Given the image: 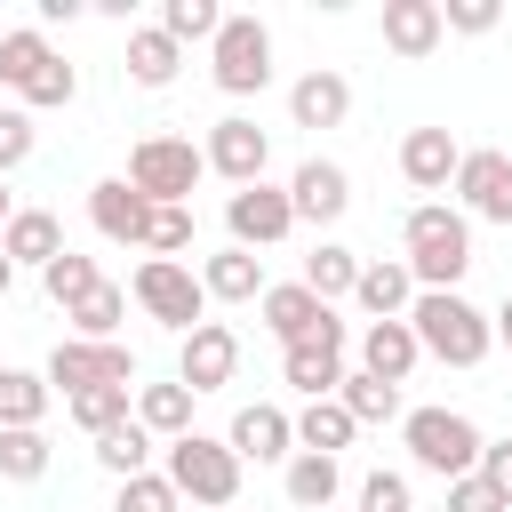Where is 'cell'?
Segmentation results:
<instances>
[{
    "mask_svg": "<svg viewBox=\"0 0 512 512\" xmlns=\"http://www.w3.org/2000/svg\"><path fill=\"white\" fill-rule=\"evenodd\" d=\"M408 328H416V344H424L432 360H448V368H480V360H488V344H496V320H488V312H472L456 288H416Z\"/></svg>",
    "mask_w": 512,
    "mask_h": 512,
    "instance_id": "6da1fadb",
    "label": "cell"
},
{
    "mask_svg": "<svg viewBox=\"0 0 512 512\" xmlns=\"http://www.w3.org/2000/svg\"><path fill=\"white\" fill-rule=\"evenodd\" d=\"M400 240H408V272H416V288H456L464 264H472V224H464L456 208H440V200L408 208Z\"/></svg>",
    "mask_w": 512,
    "mask_h": 512,
    "instance_id": "7a4b0ae2",
    "label": "cell"
},
{
    "mask_svg": "<svg viewBox=\"0 0 512 512\" xmlns=\"http://www.w3.org/2000/svg\"><path fill=\"white\" fill-rule=\"evenodd\" d=\"M208 176V152L192 144V136H144L136 152H128V184L152 200V208H184V192Z\"/></svg>",
    "mask_w": 512,
    "mask_h": 512,
    "instance_id": "3957f363",
    "label": "cell"
},
{
    "mask_svg": "<svg viewBox=\"0 0 512 512\" xmlns=\"http://www.w3.org/2000/svg\"><path fill=\"white\" fill-rule=\"evenodd\" d=\"M408 456L424 464V472H440V480H464V472H480V432H472V416H456V408H408Z\"/></svg>",
    "mask_w": 512,
    "mask_h": 512,
    "instance_id": "277c9868",
    "label": "cell"
},
{
    "mask_svg": "<svg viewBox=\"0 0 512 512\" xmlns=\"http://www.w3.org/2000/svg\"><path fill=\"white\" fill-rule=\"evenodd\" d=\"M168 480H176V496H192V504L224 512V504L240 496V456H232V440L184 432V440H168Z\"/></svg>",
    "mask_w": 512,
    "mask_h": 512,
    "instance_id": "5b68a950",
    "label": "cell"
},
{
    "mask_svg": "<svg viewBox=\"0 0 512 512\" xmlns=\"http://www.w3.org/2000/svg\"><path fill=\"white\" fill-rule=\"evenodd\" d=\"M136 304H144L160 328L192 336V328H200V312H208V288H200V272H192V264L144 256V264H136Z\"/></svg>",
    "mask_w": 512,
    "mask_h": 512,
    "instance_id": "8992f818",
    "label": "cell"
},
{
    "mask_svg": "<svg viewBox=\"0 0 512 512\" xmlns=\"http://www.w3.org/2000/svg\"><path fill=\"white\" fill-rule=\"evenodd\" d=\"M208 48H216L208 72H216L224 96H256V88L272 80V32H264L256 16H224V32H216Z\"/></svg>",
    "mask_w": 512,
    "mask_h": 512,
    "instance_id": "52a82bcc",
    "label": "cell"
},
{
    "mask_svg": "<svg viewBox=\"0 0 512 512\" xmlns=\"http://www.w3.org/2000/svg\"><path fill=\"white\" fill-rule=\"evenodd\" d=\"M48 384H64V400L104 392V384H136V352H128V344H88V336H72V344L48 352Z\"/></svg>",
    "mask_w": 512,
    "mask_h": 512,
    "instance_id": "ba28073f",
    "label": "cell"
},
{
    "mask_svg": "<svg viewBox=\"0 0 512 512\" xmlns=\"http://www.w3.org/2000/svg\"><path fill=\"white\" fill-rule=\"evenodd\" d=\"M224 224H232V248H272V240H288L296 232V200L288 192H272V184H248V192H232L224 200Z\"/></svg>",
    "mask_w": 512,
    "mask_h": 512,
    "instance_id": "9c48e42d",
    "label": "cell"
},
{
    "mask_svg": "<svg viewBox=\"0 0 512 512\" xmlns=\"http://www.w3.org/2000/svg\"><path fill=\"white\" fill-rule=\"evenodd\" d=\"M232 368H240V336H232L224 320H200V328L184 336V352H176V384H184L192 400H200V392H224Z\"/></svg>",
    "mask_w": 512,
    "mask_h": 512,
    "instance_id": "30bf717a",
    "label": "cell"
},
{
    "mask_svg": "<svg viewBox=\"0 0 512 512\" xmlns=\"http://www.w3.org/2000/svg\"><path fill=\"white\" fill-rule=\"evenodd\" d=\"M280 376H288L304 400H336V384H344V320H328L320 336L288 344V352H280Z\"/></svg>",
    "mask_w": 512,
    "mask_h": 512,
    "instance_id": "8fae6325",
    "label": "cell"
},
{
    "mask_svg": "<svg viewBox=\"0 0 512 512\" xmlns=\"http://www.w3.org/2000/svg\"><path fill=\"white\" fill-rule=\"evenodd\" d=\"M200 152H208V168H216L224 184H240V192H248V184H264V160H272L264 128H256V120H240V112H232V120H216Z\"/></svg>",
    "mask_w": 512,
    "mask_h": 512,
    "instance_id": "7c38bea8",
    "label": "cell"
},
{
    "mask_svg": "<svg viewBox=\"0 0 512 512\" xmlns=\"http://www.w3.org/2000/svg\"><path fill=\"white\" fill-rule=\"evenodd\" d=\"M456 192H464V208H472V216L512 224V152H464Z\"/></svg>",
    "mask_w": 512,
    "mask_h": 512,
    "instance_id": "4fadbf2b",
    "label": "cell"
},
{
    "mask_svg": "<svg viewBox=\"0 0 512 512\" xmlns=\"http://www.w3.org/2000/svg\"><path fill=\"white\" fill-rule=\"evenodd\" d=\"M88 216H96V232L104 240H120V248H144V224H152V200L128 184V176H104L96 192H88Z\"/></svg>",
    "mask_w": 512,
    "mask_h": 512,
    "instance_id": "5bb4252c",
    "label": "cell"
},
{
    "mask_svg": "<svg viewBox=\"0 0 512 512\" xmlns=\"http://www.w3.org/2000/svg\"><path fill=\"white\" fill-rule=\"evenodd\" d=\"M456 168H464V152H456V136H448V128H408V136H400V176H408L416 192L456 184Z\"/></svg>",
    "mask_w": 512,
    "mask_h": 512,
    "instance_id": "9a60e30c",
    "label": "cell"
},
{
    "mask_svg": "<svg viewBox=\"0 0 512 512\" xmlns=\"http://www.w3.org/2000/svg\"><path fill=\"white\" fill-rule=\"evenodd\" d=\"M288 200H296V224H336V216L352 208V184H344L336 160H304V168L288 176Z\"/></svg>",
    "mask_w": 512,
    "mask_h": 512,
    "instance_id": "2e32d148",
    "label": "cell"
},
{
    "mask_svg": "<svg viewBox=\"0 0 512 512\" xmlns=\"http://www.w3.org/2000/svg\"><path fill=\"white\" fill-rule=\"evenodd\" d=\"M232 456H256V464H280L288 448H296V416L288 408H272V400H256V408H240L232 416Z\"/></svg>",
    "mask_w": 512,
    "mask_h": 512,
    "instance_id": "e0dca14e",
    "label": "cell"
},
{
    "mask_svg": "<svg viewBox=\"0 0 512 512\" xmlns=\"http://www.w3.org/2000/svg\"><path fill=\"white\" fill-rule=\"evenodd\" d=\"M440 32H448V16H440V0H384V48L392 56H432L440 48Z\"/></svg>",
    "mask_w": 512,
    "mask_h": 512,
    "instance_id": "ac0fdd59",
    "label": "cell"
},
{
    "mask_svg": "<svg viewBox=\"0 0 512 512\" xmlns=\"http://www.w3.org/2000/svg\"><path fill=\"white\" fill-rule=\"evenodd\" d=\"M328 320H336V312H328V304H320L304 280H288V288H264V328L280 336V352H288V344H304V336H320Z\"/></svg>",
    "mask_w": 512,
    "mask_h": 512,
    "instance_id": "d6986e66",
    "label": "cell"
},
{
    "mask_svg": "<svg viewBox=\"0 0 512 512\" xmlns=\"http://www.w3.org/2000/svg\"><path fill=\"white\" fill-rule=\"evenodd\" d=\"M416 360H424V344H416V328H408V320H368V336H360V368H368V376L400 384Z\"/></svg>",
    "mask_w": 512,
    "mask_h": 512,
    "instance_id": "ffe728a7",
    "label": "cell"
},
{
    "mask_svg": "<svg viewBox=\"0 0 512 512\" xmlns=\"http://www.w3.org/2000/svg\"><path fill=\"white\" fill-rule=\"evenodd\" d=\"M344 112H352L344 72H304V80L288 88V120H296V128H336Z\"/></svg>",
    "mask_w": 512,
    "mask_h": 512,
    "instance_id": "44dd1931",
    "label": "cell"
},
{
    "mask_svg": "<svg viewBox=\"0 0 512 512\" xmlns=\"http://www.w3.org/2000/svg\"><path fill=\"white\" fill-rule=\"evenodd\" d=\"M0 256H8V264H40V272H48V264L64 256V224H56L48 208H16V224L0 232Z\"/></svg>",
    "mask_w": 512,
    "mask_h": 512,
    "instance_id": "7402d4cb",
    "label": "cell"
},
{
    "mask_svg": "<svg viewBox=\"0 0 512 512\" xmlns=\"http://www.w3.org/2000/svg\"><path fill=\"white\" fill-rule=\"evenodd\" d=\"M200 288H208L216 304H264V264H256L248 248H224V256L200 264Z\"/></svg>",
    "mask_w": 512,
    "mask_h": 512,
    "instance_id": "603a6c76",
    "label": "cell"
},
{
    "mask_svg": "<svg viewBox=\"0 0 512 512\" xmlns=\"http://www.w3.org/2000/svg\"><path fill=\"white\" fill-rule=\"evenodd\" d=\"M352 296H360V312H376V320H408V304H416V272L392 264V256H384V264H360V288H352Z\"/></svg>",
    "mask_w": 512,
    "mask_h": 512,
    "instance_id": "cb8c5ba5",
    "label": "cell"
},
{
    "mask_svg": "<svg viewBox=\"0 0 512 512\" xmlns=\"http://www.w3.org/2000/svg\"><path fill=\"white\" fill-rule=\"evenodd\" d=\"M48 64H56V48H48V32H40V24H24V32H0V80H8L16 96H24V88L48 72Z\"/></svg>",
    "mask_w": 512,
    "mask_h": 512,
    "instance_id": "d4e9b609",
    "label": "cell"
},
{
    "mask_svg": "<svg viewBox=\"0 0 512 512\" xmlns=\"http://www.w3.org/2000/svg\"><path fill=\"white\" fill-rule=\"evenodd\" d=\"M176 56H184V48H176L160 24L128 32V80H136V88H168V80H176Z\"/></svg>",
    "mask_w": 512,
    "mask_h": 512,
    "instance_id": "484cf974",
    "label": "cell"
},
{
    "mask_svg": "<svg viewBox=\"0 0 512 512\" xmlns=\"http://www.w3.org/2000/svg\"><path fill=\"white\" fill-rule=\"evenodd\" d=\"M304 288H312L320 304L352 296V288H360V256H352V248H336V240H320V248L304 256Z\"/></svg>",
    "mask_w": 512,
    "mask_h": 512,
    "instance_id": "4316f807",
    "label": "cell"
},
{
    "mask_svg": "<svg viewBox=\"0 0 512 512\" xmlns=\"http://www.w3.org/2000/svg\"><path fill=\"white\" fill-rule=\"evenodd\" d=\"M136 424L160 432V440H184V432H192V392H184V384H144V392H136Z\"/></svg>",
    "mask_w": 512,
    "mask_h": 512,
    "instance_id": "83f0119b",
    "label": "cell"
},
{
    "mask_svg": "<svg viewBox=\"0 0 512 512\" xmlns=\"http://www.w3.org/2000/svg\"><path fill=\"white\" fill-rule=\"evenodd\" d=\"M352 432H360V424H352L344 400H304V416H296V448H312V456H336Z\"/></svg>",
    "mask_w": 512,
    "mask_h": 512,
    "instance_id": "f1b7e54d",
    "label": "cell"
},
{
    "mask_svg": "<svg viewBox=\"0 0 512 512\" xmlns=\"http://www.w3.org/2000/svg\"><path fill=\"white\" fill-rule=\"evenodd\" d=\"M48 416V384L24 368H0V432H40Z\"/></svg>",
    "mask_w": 512,
    "mask_h": 512,
    "instance_id": "f546056e",
    "label": "cell"
},
{
    "mask_svg": "<svg viewBox=\"0 0 512 512\" xmlns=\"http://www.w3.org/2000/svg\"><path fill=\"white\" fill-rule=\"evenodd\" d=\"M288 504L296 512H328L336 504V456H288Z\"/></svg>",
    "mask_w": 512,
    "mask_h": 512,
    "instance_id": "4dcf8cb0",
    "label": "cell"
},
{
    "mask_svg": "<svg viewBox=\"0 0 512 512\" xmlns=\"http://www.w3.org/2000/svg\"><path fill=\"white\" fill-rule=\"evenodd\" d=\"M120 312H128V288H112V280H96V288H88V296H80V304H72L64 320H72V328H80L88 344H112V328H120Z\"/></svg>",
    "mask_w": 512,
    "mask_h": 512,
    "instance_id": "1f68e13d",
    "label": "cell"
},
{
    "mask_svg": "<svg viewBox=\"0 0 512 512\" xmlns=\"http://www.w3.org/2000/svg\"><path fill=\"white\" fill-rule=\"evenodd\" d=\"M336 400L352 408V424H392V416H400V384H384V376H368V368H360V376H344V384H336Z\"/></svg>",
    "mask_w": 512,
    "mask_h": 512,
    "instance_id": "d6a6232c",
    "label": "cell"
},
{
    "mask_svg": "<svg viewBox=\"0 0 512 512\" xmlns=\"http://www.w3.org/2000/svg\"><path fill=\"white\" fill-rule=\"evenodd\" d=\"M144 456H152V432H144L136 416H128V424H112V432L96 440V464H104V472H120V480H136V472H144Z\"/></svg>",
    "mask_w": 512,
    "mask_h": 512,
    "instance_id": "836d02e7",
    "label": "cell"
},
{
    "mask_svg": "<svg viewBox=\"0 0 512 512\" xmlns=\"http://www.w3.org/2000/svg\"><path fill=\"white\" fill-rule=\"evenodd\" d=\"M160 32H168L176 48H184V40H216V32H224V8H216V0H168V8H160Z\"/></svg>",
    "mask_w": 512,
    "mask_h": 512,
    "instance_id": "e575fe53",
    "label": "cell"
},
{
    "mask_svg": "<svg viewBox=\"0 0 512 512\" xmlns=\"http://www.w3.org/2000/svg\"><path fill=\"white\" fill-rule=\"evenodd\" d=\"M40 288H48V296H56V304H64V312H72V304H80V296H88V288H96V264H88V256H80V248H64V256H56V264H48V272H40Z\"/></svg>",
    "mask_w": 512,
    "mask_h": 512,
    "instance_id": "d590c367",
    "label": "cell"
},
{
    "mask_svg": "<svg viewBox=\"0 0 512 512\" xmlns=\"http://www.w3.org/2000/svg\"><path fill=\"white\" fill-rule=\"evenodd\" d=\"M72 424H80V432H96V440H104L112 424H128V384H104V392H80V400H72Z\"/></svg>",
    "mask_w": 512,
    "mask_h": 512,
    "instance_id": "8d00e7d4",
    "label": "cell"
},
{
    "mask_svg": "<svg viewBox=\"0 0 512 512\" xmlns=\"http://www.w3.org/2000/svg\"><path fill=\"white\" fill-rule=\"evenodd\" d=\"M184 496H176V480L168 472H136V480H120V496H112V512H176Z\"/></svg>",
    "mask_w": 512,
    "mask_h": 512,
    "instance_id": "74e56055",
    "label": "cell"
},
{
    "mask_svg": "<svg viewBox=\"0 0 512 512\" xmlns=\"http://www.w3.org/2000/svg\"><path fill=\"white\" fill-rule=\"evenodd\" d=\"M144 248L176 264V256L192 248V208H152V224H144Z\"/></svg>",
    "mask_w": 512,
    "mask_h": 512,
    "instance_id": "f35d334b",
    "label": "cell"
},
{
    "mask_svg": "<svg viewBox=\"0 0 512 512\" xmlns=\"http://www.w3.org/2000/svg\"><path fill=\"white\" fill-rule=\"evenodd\" d=\"M0 472L8 480H40L48 472V440L40 432H0Z\"/></svg>",
    "mask_w": 512,
    "mask_h": 512,
    "instance_id": "ab89813d",
    "label": "cell"
},
{
    "mask_svg": "<svg viewBox=\"0 0 512 512\" xmlns=\"http://www.w3.org/2000/svg\"><path fill=\"white\" fill-rule=\"evenodd\" d=\"M360 512H416V504H408V480H400V472H368V480H360Z\"/></svg>",
    "mask_w": 512,
    "mask_h": 512,
    "instance_id": "60d3db41",
    "label": "cell"
},
{
    "mask_svg": "<svg viewBox=\"0 0 512 512\" xmlns=\"http://www.w3.org/2000/svg\"><path fill=\"white\" fill-rule=\"evenodd\" d=\"M448 512H512V504H504L480 472H464V480H448Z\"/></svg>",
    "mask_w": 512,
    "mask_h": 512,
    "instance_id": "b9f144b4",
    "label": "cell"
},
{
    "mask_svg": "<svg viewBox=\"0 0 512 512\" xmlns=\"http://www.w3.org/2000/svg\"><path fill=\"white\" fill-rule=\"evenodd\" d=\"M72 88H80V72H72V64L56 56V64H48V72H40L32 88H24V104H72Z\"/></svg>",
    "mask_w": 512,
    "mask_h": 512,
    "instance_id": "7bdbcfd3",
    "label": "cell"
},
{
    "mask_svg": "<svg viewBox=\"0 0 512 512\" xmlns=\"http://www.w3.org/2000/svg\"><path fill=\"white\" fill-rule=\"evenodd\" d=\"M24 160H32V120L24 112H0V176L24 168Z\"/></svg>",
    "mask_w": 512,
    "mask_h": 512,
    "instance_id": "ee69618b",
    "label": "cell"
},
{
    "mask_svg": "<svg viewBox=\"0 0 512 512\" xmlns=\"http://www.w3.org/2000/svg\"><path fill=\"white\" fill-rule=\"evenodd\" d=\"M480 480L512 504V440H488V448H480Z\"/></svg>",
    "mask_w": 512,
    "mask_h": 512,
    "instance_id": "f6af8a7d",
    "label": "cell"
},
{
    "mask_svg": "<svg viewBox=\"0 0 512 512\" xmlns=\"http://www.w3.org/2000/svg\"><path fill=\"white\" fill-rule=\"evenodd\" d=\"M440 16H448L456 32H496V0H448Z\"/></svg>",
    "mask_w": 512,
    "mask_h": 512,
    "instance_id": "bcb514c9",
    "label": "cell"
},
{
    "mask_svg": "<svg viewBox=\"0 0 512 512\" xmlns=\"http://www.w3.org/2000/svg\"><path fill=\"white\" fill-rule=\"evenodd\" d=\"M8 288H16V264H8V256H0V304H8Z\"/></svg>",
    "mask_w": 512,
    "mask_h": 512,
    "instance_id": "7dc6e473",
    "label": "cell"
},
{
    "mask_svg": "<svg viewBox=\"0 0 512 512\" xmlns=\"http://www.w3.org/2000/svg\"><path fill=\"white\" fill-rule=\"evenodd\" d=\"M496 336H504V344H512V296H504V312H496Z\"/></svg>",
    "mask_w": 512,
    "mask_h": 512,
    "instance_id": "c3c4849f",
    "label": "cell"
},
{
    "mask_svg": "<svg viewBox=\"0 0 512 512\" xmlns=\"http://www.w3.org/2000/svg\"><path fill=\"white\" fill-rule=\"evenodd\" d=\"M8 224H16V200H8V184H0V232H8Z\"/></svg>",
    "mask_w": 512,
    "mask_h": 512,
    "instance_id": "681fc988",
    "label": "cell"
}]
</instances>
